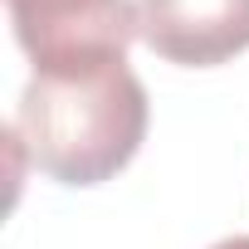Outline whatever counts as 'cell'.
Segmentation results:
<instances>
[{
  "label": "cell",
  "mask_w": 249,
  "mask_h": 249,
  "mask_svg": "<svg viewBox=\"0 0 249 249\" xmlns=\"http://www.w3.org/2000/svg\"><path fill=\"white\" fill-rule=\"evenodd\" d=\"M142 137L147 88L127 59L78 73H35L10 122V142L59 186L112 181L137 157Z\"/></svg>",
  "instance_id": "obj_1"
},
{
  "label": "cell",
  "mask_w": 249,
  "mask_h": 249,
  "mask_svg": "<svg viewBox=\"0 0 249 249\" xmlns=\"http://www.w3.org/2000/svg\"><path fill=\"white\" fill-rule=\"evenodd\" d=\"M137 39L181 69H215L249 49V0H137Z\"/></svg>",
  "instance_id": "obj_3"
},
{
  "label": "cell",
  "mask_w": 249,
  "mask_h": 249,
  "mask_svg": "<svg viewBox=\"0 0 249 249\" xmlns=\"http://www.w3.org/2000/svg\"><path fill=\"white\" fill-rule=\"evenodd\" d=\"M35 73H78L127 59L137 0H5Z\"/></svg>",
  "instance_id": "obj_2"
},
{
  "label": "cell",
  "mask_w": 249,
  "mask_h": 249,
  "mask_svg": "<svg viewBox=\"0 0 249 249\" xmlns=\"http://www.w3.org/2000/svg\"><path fill=\"white\" fill-rule=\"evenodd\" d=\"M210 249H249V234H230V239H220V244H210Z\"/></svg>",
  "instance_id": "obj_4"
}]
</instances>
